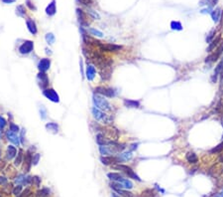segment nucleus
Segmentation results:
<instances>
[{"mask_svg": "<svg viewBox=\"0 0 223 197\" xmlns=\"http://www.w3.org/2000/svg\"><path fill=\"white\" fill-rule=\"evenodd\" d=\"M49 194H50V190L48 188H44V189H42L41 191L38 192L39 197H47V196H49Z\"/></svg>", "mask_w": 223, "mask_h": 197, "instance_id": "33", "label": "nucleus"}, {"mask_svg": "<svg viewBox=\"0 0 223 197\" xmlns=\"http://www.w3.org/2000/svg\"><path fill=\"white\" fill-rule=\"evenodd\" d=\"M96 142L98 143V145H104V144H105L106 141H105V138H104L103 134H98L97 135H96Z\"/></svg>", "mask_w": 223, "mask_h": 197, "instance_id": "31", "label": "nucleus"}, {"mask_svg": "<svg viewBox=\"0 0 223 197\" xmlns=\"http://www.w3.org/2000/svg\"><path fill=\"white\" fill-rule=\"evenodd\" d=\"M50 66H51V59L43 58L40 60V62H39V64H38V69L40 72H44V73H46V72L50 69Z\"/></svg>", "mask_w": 223, "mask_h": 197, "instance_id": "10", "label": "nucleus"}, {"mask_svg": "<svg viewBox=\"0 0 223 197\" xmlns=\"http://www.w3.org/2000/svg\"><path fill=\"white\" fill-rule=\"evenodd\" d=\"M56 11H57V9H56V3H55V0H53V1L49 4V6L47 7L46 13L48 14L49 16H53V15H55V14H56Z\"/></svg>", "mask_w": 223, "mask_h": 197, "instance_id": "19", "label": "nucleus"}, {"mask_svg": "<svg viewBox=\"0 0 223 197\" xmlns=\"http://www.w3.org/2000/svg\"><path fill=\"white\" fill-rule=\"evenodd\" d=\"M99 47L102 52H117L122 49V46L115 44H101Z\"/></svg>", "mask_w": 223, "mask_h": 197, "instance_id": "9", "label": "nucleus"}, {"mask_svg": "<svg viewBox=\"0 0 223 197\" xmlns=\"http://www.w3.org/2000/svg\"><path fill=\"white\" fill-rule=\"evenodd\" d=\"M10 131H13V132H18L19 131V127H18L17 124H13V123H10Z\"/></svg>", "mask_w": 223, "mask_h": 197, "instance_id": "39", "label": "nucleus"}, {"mask_svg": "<svg viewBox=\"0 0 223 197\" xmlns=\"http://www.w3.org/2000/svg\"><path fill=\"white\" fill-rule=\"evenodd\" d=\"M214 34H215V30L210 31V33L208 34V36L206 37V42L207 43H211L212 42V40L214 39Z\"/></svg>", "mask_w": 223, "mask_h": 197, "instance_id": "37", "label": "nucleus"}, {"mask_svg": "<svg viewBox=\"0 0 223 197\" xmlns=\"http://www.w3.org/2000/svg\"><path fill=\"white\" fill-rule=\"evenodd\" d=\"M220 41H221L220 37H217L216 39L214 38L213 40H212V42H211V43H209V47L207 48L206 51H207V52H212V51H213V50L215 49V47H217L219 43H221Z\"/></svg>", "mask_w": 223, "mask_h": 197, "instance_id": "22", "label": "nucleus"}, {"mask_svg": "<svg viewBox=\"0 0 223 197\" xmlns=\"http://www.w3.org/2000/svg\"><path fill=\"white\" fill-rule=\"evenodd\" d=\"M141 197H157V193L153 189H145L142 192Z\"/></svg>", "mask_w": 223, "mask_h": 197, "instance_id": "25", "label": "nucleus"}, {"mask_svg": "<svg viewBox=\"0 0 223 197\" xmlns=\"http://www.w3.org/2000/svg\"><path fill=\"white\" fill-rule=\"evenodd\" d=\"M5 125H6V121L2 117H0V128H3Z\"/></svg>", "mask_w": 223, "mask_h": 197, "instance_id": "43", "label": "nucleus"}, {"mask_svg": "<svg viewBox=\"0 0 223 197\" xmlns=\"http://www.w3.org/2000/svg\"><path fill=\"white\" fill-rule=\"evenodd\" d=\"M95 68L92 65H87L86 67V71H85V75H86V79L88 81H92L95 77Z\"/></svg>", "mask_w": 223, "mask_h": 197, "instance_id": "14", "label": "nucleus"}, {"mask_svg": "<svg viewBox=\"0 0 223 197\" xmlns=\"http://www.w3.org/2000/svg\"><path fill=\"white\" fill-rule=\"evenodd\" d=\"M89 32H90L92 35L96 36V37H103V33H102V32L98 31V30L92 29V28H91V29H89Z\"/></svg>", "mask_w": 223, "mask_h": 197, "instance_id": "36", "label": "nucleus"}, {"mask_svg": "<svg viewBox=\"0 0 223 197\" xmlns=\"http://www.w3.org/2000/svg\"><path fill=\"white\" fill-rule=\"evenodd\" d=\"M46 128L53 134H57L59 132V125L56 123H48L46 124Z\"/></svg>", "mask_w": 223, "mask_h": 197, "instance_id": "21", "label": "nucleus"}, {"mask_svg": "<svg viewBox=\"0 0 223 197\" xmlns=\"http://www.w3.org/2000/svg\"><path fill=\"white\" fill-rule=\"evenodd\" d=\"M17 155V150L16 148H14L13 145H8V148H7V152H6V158L11 160L12 158L16 156Z\"/></svg>", "mask_w": 223, "mask_h": 197, "instance_id": "17", "label": "nucleus"}, {"mask_svg": "<svg viewBox=\"0 0 223 197\" xmlns=\"http://www.w3.org/2000/svg\"><path fill=\"white\" fill-rule=\"evenodd\" d=\"M26 23H27L28 30L30 31V33H31V34H33V35L37 34L38 30H37V27H36V24H35L34 21H33V20H31V19H28Z\"/></svg>", "mask_w": 223, "mask_h": 197, "instance_id": "18", "label": "nucleus"}, {"mask_svg": "<svg viewBox=\"0 0 223 197\" xmlns=\"http://www.w3.org/2000/svg\"><path fill=\"white\" fill-rule=\"evenodd\" d=\"M89 14H90V15L94 18V19H100V16L98 15V14L96 12H94V11H92V10H89Z\"/></svg>", "mask_w": 223, "mask_h": 197, "instance_id": "41", "label": "nucleus"}, {"mask_svg": "<svg viewBox=\"0 0 223 197\" xmlns=\"http://www.w3.org/2000/svg\"><path fill=\"white\" fill-rule=\"evenodd\" d=\"M100 161L104 164V165H110V164L120 162V160L118 159V157H114L112 155H105L100 157Z\"/></svg>", "mask_w": 223, "mask_h": 197, "instance_id": "11", "label": "nucleus"}, {"mask_svg": "<svg viewBox=\"0 0 223 197\" xmlns=\"http://www.w3.org/2000/svg\"><path fill=\"white\" fill-rule=\"evenodd\" d=\"M220 195H221V196H222V197H223V191H222V192H221V193H220Z\"/></svg>", "mask_w": 223, "mask_h": 197, "instance_id": "53", "label": "nucleus"}, {"mask_svg": "<svg viewBox=\"0 0 223 197\" xmlns=\"http://www.w3.org/2000/svg\"><path fill=\"white\" fill-rule=\"evenodd\" d=\"M33 49H34V43L30 40H27L19 47V52L21 54H23V55H26V54H29L33 51Z\"/></svg>", "mask_w": 223, "mask_h": 197, "instance_id": "6", "label": "nucleus"}, {"mask_svg": "<svg viewBox=\"0 0 223 197\" xmlns=\"http://www.w3.org/2000/svg\"><path fill=\"white\" fill-rule=\"evenodd\" d=\"M171 28L172 30L181 31V30H182V25L181 22H179V21H172V22L171 23Z\"/></svg>", "mask_w": 223, "mask_h": 197, "instance_id": "26", "label": "nucleus"}, {"mask_svg": "<svg viewBox=\"0 0 223 197\" xmlns=\"http://www.w3.org/2000/svg\"><path fill=\"white\" fill-rule=\"evenodd\" d=\"M222 53H223V42H221V44L219 45V47L217 48L216 51H215L213 54H211L210 56L207 57L205 62L206 63H213V62H215V61H217L219 57L221 56Z\"/></svg>", "mask_w": 223, "mask_h": 197, "instance_id": "7", "label": "nucleus"}, {"mask_svg": "<svg viewBox=\"0 0 223 197\" xmlns=\"http://www.w3.org/2000/svg\"><path fill=\"white\" fill-rule=\"evenodd\" d=\"M221 9L220 8H216L215 10L211 12V17H212V20L214 21V22H218L219 18H220V15H221Z\"/></svg>", "mask_w": 223, "mask_h": 197, "instance_id": "24", "label": "nucleus"}, {"mask_svg": "<svg viewBox=\"0 0 223 197\" xmlns=\"http://www.w3.org/2000/svg\"><path fill=\"white\" fill-rule=\"evenodd\" d=\"M6 137H7V139H8L9 141H11L12 143H14V144H16V145L20 144V138L18 137L16 132H13L11 131H7Z\"/></svg>", "mask_w": 223, "mask_h": 197, "instance_id": "12", "label": "nucleus"}, {"mask_svg": "<svg viewBox=\"0 0 223 197\" xmlns=\"http://www.w3.org/2000/svg\"><path fill=\"white\" fill-rule=\"evenodd\" d=\"M2 1L4 3H12V2L15 1V0H2Z\"/></svg>", "mask_w": 223, "mask_h": 197, "instance_id": "49", "label": "nucleus"}, {"mask_svg": "<svg viewBox=\"0 0 223 197\" xmlns=\"http://www.w3.org/2000/svg\"><path fill=\"white\" fill-rule=\"evenodd\" d=\"M21 190H22V185H21V184L17 185L16 187L13 189V194L14 195H19L21 193Z\"/></svg>", "mask_w": 223, "mask_h": 197, "instance_id": "38", "label": "nucleus"}, {"mask_svg": "<svg viewBox=\"0 0 223 197\" xmlns=\"http://www.w3.org/2000/svg\"><path fill=\"white\" fill-rule=\"evenodd\" d=\"M31 191H30V189H26V190H25V191H23L22 193H21V194H22V195H21V197H27L29 194H28V193H30Z\"/></svg>", "mask_w": 223, "mask_h": 197, "instance_id": "47", "label": "nucleus"}, {"mask_svg": "<svg viewBox=\"0 0 223 197\" xmlns=\"http://www.w3.org/2000/svg\"><path fill=\"white\" fill-rule=\"evenodd\" d=\"M37 79H38V82H39V86H40L43 90H46L47 87H48V85H49V78L46 75V73H44V72H40V73L38 74Z\"/></svg>", "mask_w": 223, "mask_h": 197, "instance_id": "8", "label": "nucleus"}, {"mask_svg": "<svg viewBox=\"0 0 223 197\" xmlns=\"http://www.w3.org/2000/svg\"><path fill=\"white\" fill-rule=\"evenodd\" d=\"M22 160H23V151H22V149H20V150H19V153H18V155H17V157H16L15 162H14V164H15L16 166L20 165L21 162H22Z\"/></svg>", "mask_w": 223, "mask_h": 197, "instance_id": "30", "label": "nucleus"}, {"mask_svg": "<svg viewBox=\"0 0 223 197\" xmlns=\"http://www.w3.org/2000/svg\"><path fill=\"white\" fill-rule=\"evenodd\" d=\"M40 157L41 155H39V153H35L33 155V158H32V164H33V165H37L39 160H40Z\"/></svg>", "mask_w": 223, "mask_h": 197, "instance_id": "35", "label": "nucleus"}, {"mask_svg": "<svg viewBox=\"0 0 223 197\" xmlns=\"http://www.w3.org/2000/svg\"><path fill=\"white\" fill-rule=\"evenodd\" d=\"M92 114L93 117H94V119L96 121H102L103 124H107L109 123V117H107V114H105L104 113H102L101 110L97 107H93L92 109Z\"/></svg>", "mask_w": 223, "mask_h": 197, "instance_id": "3", "label": "nucleus"}, {"mask_svg": "<svg viewBox=\"0 0 223 197\" xmlns=\"http://www.w3.org/2000/svg\"><path fill=\"white\" fill-rule=\"evenodd\" d=\"M124 105L127 107H140V102L139 101H135V100H128L125 99L124 101Z\"/></svg>", "mask_w": 223, "mask_h": 197, "instance_id": "20", "label": "nucleus"}, {"mask_svg": "<svg viewBox=\"0 0 223 197\" xmlns=\"http://www.w3.org/2000/svg\"><path fill=\"white\" fill-rule=\"evenodd\" d=\"M185 159L188 160V162L190 164H195L198 161V157L193 151H189L185 155Z\"/></svg>", "mask_w": 223, "mask_h": 197, "instance_id": "16", "label": "nucleus"}, {"mask_svg": "<svg viewBox=\"0 0 223 197\" xmlns=\"http://www.w3.org/2000/svg\"><path fill=\"white\" fill-rule=\"evenodd\" d=\"M114 190L124 197H132V193L126 191V190H123V188H114Z\"/></svg>", "mask_w": 223, "mask_h": 197, "instance_id": "28", "label": "nucleus"}, {"mask_svg": "<svg viewBox=\"0 0 223 197\" xmlns=\"http://www.w3.org/2000/svg\"><path fill=\"white\" fill-rule=\"evenodd\" d=\"M93 104H94L95 107H97V109L101 110H104V112H108V110H111V106L108 103V101L101 96L98 95L93 96Z\"/></svg>", "mask_w": 223, "mask_h": 197, "instance_id": "1", "label": "nucleus"}, {"mask_svg": "<svg viewBox=\"0 0 223 197\" xmlns=\"http://www.w3.org/2000/svg\"><path fill=\"white\" fill-rule=\"evenodd\" d=\"M32 158H33V155H31L30 151H27L26 155H24V161H25V164H26V166H24V169L25 171H30V168H31V165H32Z\"/></svg>", "mask_w": 223, "mask_h": 197, "instance_id": "13", "label": "nucleus"}, {"mask_svg": "<svg viewBox=\"0 0 223 197\" xmlns=\"http://www.w3.org/2000/svg\"><path fill=\"white\" fill-rule=\"evenodd\" d=\"M214 197H222V196L220 195V193H219V194H217V195H215Z\"/></svg>", "mask_w": 223, "mask_h": 197, "instance_id": "52", "label": "nucleus"}, {"mask_svg": "<svg viewBox=\"0 0 223 197\" xmlns=\"http://www.w3.org/2000/svg\"><path fill=\"white\" fill-rule=\"evenodd\" d=\"M113 197H118V196H116V195H113Z\"/></svg>", "mask_w": 223, "mask_h": 197, "instance_id": "54", "label": "nucleus"}, {"mask_svg": "<svg viewBox=\"0 0 223 197\" xmlns=\"http://www.w3.org/2000/svg\"><path fill=\"white\" fill-rule=\"evenodd\" d=\"M24 7L23 6H18L17 7V13L19 14L20 16H24V14H25V12H24Z\"/></svg>", "mask_w": 223, "mask_h": 197, "instance_id": "40", "label": "nucleus"}, {"mask_svg": "<svg viewBox=\"0 0 223 197\" xmlns=\"http://www.w3.org/2000/svg\"><path fill=\"white\" fill-rule=\"evenodd\" d=\"M7 183V178L4 176H0V185H4Z\"/></svg>", "mask_w": 223, "mask_h": 197, "instance_id": "45", "label": "nucleus"}, {"mask_svg": "<svg viewBox=\"0 0 223 197\" xmlns=\"http://www.w3.org/2000/svg\"><path fill=\"white\" fill-rule=\"evenodd\" d=\"M77 16H78V19H80V22L81 25H84V26H88V20H87V17H86V14L84 12V10L81 9H77Z\"/></svg>", "mask_w": 223, "mask_h": 197, "instance_id": "15", "label": "nucleus"}, {"mask_svg": "<svg viewBox=\"0 0 223 197\" xmlns=\"http://www.w3.org/2000/svg\"><path fill=\"white\" fill-rule=\"evenodd\" d=\"M1 138H2V131H1V128H0V139H1Z\"/></svg>", "mask_w": 223, "mask_h": 197, "instance_id": "51", "label": "nucleus"}, {"mask_svg": "<svg viewBox=\"0 0 223 197\" xmlns=\"http://www.w3.org/2000/svg\"><path fill=\"white\" fill-rule=\"evenodd\" d=\"M43 94H44V96L47 99H49L50 101L53 102V103H59L60 102V97L54 89H46L43 91Z\"/></svg>", "mask_w": 223, "mask_h": 197, "instance_id": "4", "label": "nucleus"}, {"mask_svg": "<svg viewBox=\"0 0 223 197\" xmlns=\"http://www.w3.org/2000/svg\"><path fill=\"white\" fill-rule=\"evenodd\" d=\"M78 1L84 5H90L92 3V0H78Z\"/></svg>", "mask_w": 223, "mask_h": 197, "instance_id": "44", "label": "nucleus"}, {"mask_svg": "<svg viewBox=\"0 0 223 197\" xmlns=\"http://www.w3.org/2000/svg\"><path fill=\"white\" fill-rule=\"evenodd\" d=\"M94 91L96 94L102 95L104 97H107V98H112L115 96V91L111 88H105V87H97L94 89Z\"/></svg>", "mask_w": 223, "mask_h": 197, "instance_id": "5", "label": "nucleus"}, {"mask_svg": "<svg viewBox=\"0 0 223 197\" xmlns=\"http://www.w3.org/2000/svg\"><path fill=\"white\" fill-rule=\"evenodd\" d=\"M27 5H28L29 7H30L31 9H36L35 7H34V5H32V4H31V2L29 1V0H27Z\"/></svg>", "mask_w": 223, "mask_h": 197, "instance_id": "48", "label": "nucleus"}, {"mask_svg": "<svg viewBox=\"0 0 223 197\" xmlns=\"http://www.w3.org/2000/svg\"><path fill=\"white\" fill-rule=\"evenodd\" d=\"M223 150V142H221V143H219V144L217 145V146H215V148H213L211 150H210V152L211 153H218V152H221Z\"/></svg>", "mask_w": 223, "mask_h": 197, "instance_id": "32", "label": "nucleus"}, {"mask_svg": "<svg viewBox=\"0 0 223 197\" xmlns=\"http://www.w3.org/2000/svg\"><path fill=\"white\" fill-rule=\"evenodd\" d=\"M115 167H116L117 169L123 171L124 173H126V174L128 175V177H130L132 179H135V180H137V181H141V178H140L138 175L134 172V170H133L131 167H129L128 165H124V164H119V165H116Z\"/></svg>", "mask_w": 223, "mask_h": 197, "instance_id": "2", "label": "nucleus"}, {"mask_svg": "<svg viewBox=\"0 0 223 197\" xmlns=\"http://www.w3.org/2000/svg\"><path fill=\"white\" fill-rule=\"evenodd\" d=\"M33 182H35L36 186H40L41 178H39L38 176H34V177H33Z\"/></svg>", "mask_w": 223, "mask_h": 197, "instance_id": "42", "label": "nucleus"}, {"mask_svg": "<svg viewBox=\"0 0 223 197\" xmlns=\"http://www.w3.org/2000/svg\"><path fill=\"white\" fill-rule=\"evenodd\" d=\"M101 78L102 80H109L110 77H111V68L110 67H107V68H104L101 71Z\"/></svg>", "mask_w": 223, "mask_h": 197, "instance_id": "23", "label": "nucleus"}, {"mask_svg": "<svg viewBox=\"0 0 223 197\" xmlns=\"http://www.w3.org/2000/svg\"><path fill=\"white\" fill-rule=\"evenodd\" d=\"M132 158V153L131 152H124V153H121L119 155V157H118V159L120 161L121 160H128V159H131Z\"/></svg>", "mask_w": 223, "mask_h": 197, "instance_id": "29", "label": "nucleus"}, {"mask_svg": "<svg viewBox=\"0 0 223 197\" xmlns=\"http://www.w3.org/2000/svg\"><path fill=\"white\" fill-rule=\"evenodd\" d=\"M39 110H40L41 119L42 120H45L46 117H47V110H46V107L44 106H40V109H39Z\"/></svg>", "mask_w": 223, "mask_h": 197, "instance_id": "34", "label": "nucleus"}, {"mask_svg": "<svg viewBox=\"0 0 223 197\" xmlns=\"http://www.w3.org/2000/svg\"><path fill=\"white\" fill-rule=\"evenodd\" d=\"M46 53H47V54H52L51 50H49V49H46Z\"/></svg>", "mask_w": 223, "mask_h": 197, "instance_id": "50", "label": "nucleus"}, {"mask_svg": "<svg viewBox=\"0 0 223 197\" xmlns=\"http://www.w3.org/2000/svg\"><path fill=\"white\" fill-rule=\"evenodd\" d=\"M24 134H25V130L23 128L22 131H21V137H20V139H21V143H22V144H25V141H24Z\"/></svg>", "mask_w": 223, "mask_h": 197, "instance_id": "46", "label": "nucleus"}, {"mask_svg": "<svg viewBox=\"0 0 223 197\" xmlns=\"http://www.w3.org/2000/svg\"><path fill=\"white\" fill-rule=\"evenodd\" d=\"M46 41H47V43H48L49 45H53L54 43H55V40H56V38H55V35H54L53 33H48V34H46Z\"/></svg>", "mask_w": 223, "mask_h": 197, "instance_id": "27", "label": "nucleus"}]
</instances>
